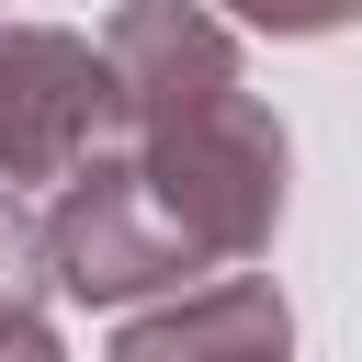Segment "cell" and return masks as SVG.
<instances>
[{"label": "cell", "mask_w": 362, "mask_h": 362, "mask_svg": "<svg viewBox=\"0 0 362 362\" xmlns=\"http://www.w3.org/2000/svg\"><path fill=\"white\" fill-rule=\"evenodd\" d=\"M124 158H90L57 181L45 283L79 305H124L181 272H238L283 215V124L238 79V34L192 0H124L102 34Z\"/></svg>", "instance_id": "1"}, {"label": "cell", "mask_w": 362, "mask_h": 362, "mask_svg": "<svg viewBox=\"0 0 362 362\" xmlns=\"http://www.w3.org/2000/svg\"><path fill=\"white\" fill-rule=\"evenodd\" d=\"M102 136H124L102 45L57 34V23H0V192L11 181H79L102 158Z\"/></svg>", "instance_id": "2"}, {"label": "cell", "mask_w": 362, "mask_h": 362, "mask_svg": "<svg viewBox=\"0 0 362 362\" xmlns=\"http://www.w3.org/2000/svg\"><path fill=\"white\" fill-rule=\"evenodd\" d=\"M283 351H294V317H283L272 272H215V283H192L181 305L113 328L102 362H283Z\"/></svg>", "instance_id": "3"}, {"label": "cell", "mask_w": 362, "mask_h": 362, "mask_svg": "<svg viewBox=\"0 0 362 362\" xmlns=\"http://www.w3.org/2000/svg\"><path fill=\"white\" fill-rule=\"evenodd\" d=\"M0 328H45V226L0 192Z\"/></svg>", "instance_id": "4"}, {"label": "cell", "mask_w": 362, "mask_h": 362, "mask_svg": "<svg viewBox=\"0 0 362 362\" xmlns=\"http://www.w3.org/2000/svg\"><path fill=\"white\" fill-rule=\"evenodd\" d=\"M192 11H238L260 34H339V23H362V0H192Z\"/></svg>", "instance_id": "5"}, {"label": "cell", "mask_w": 362, "mask_h": 362, "mask_svg": "<svg viewBox=\"0 0 362 362\" xmlns=\"http://www.w3.org/2000/svg\"><path fill=\"white\" fill-rule=\"evenodd\" d=\"M0 362H57V339L45 328H0Z\"/></svg>", "instance_id": "6"}]
</instances>
